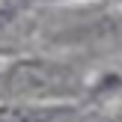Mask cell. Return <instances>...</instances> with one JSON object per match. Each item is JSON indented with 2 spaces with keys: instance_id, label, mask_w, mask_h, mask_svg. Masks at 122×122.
Here are the masks:
<instances>
[{
  "instance_id": "6da1fadb",
  "label": "cell",
  "mask_w": 122,
  "mask_h": 122,
  "mask_svg": "<svg viewBox=\"0 0 122 122\" xmlns=\"http://www.w3.org/2000/svg\"><path fill=\"white\" fill-rule=\"evenodd\" d=\"M77 75L69 66L48 60H24L15 63L0 77V92L15 98H60L77 92Z\"/></svg>"
},
{
  "instance_id": "7a4b0ae2",
  "label": "cell",
  "mask_w": 122,
  "mask_h": 122,
  "mask_svg": "<svg viewBox=\"0 0 122 122\" xmlns=\"http://www.w3.org/2000/svg\"><path fill=\"white\" fill-rule=\"evenodd\" d=\"M69 107L48 104H6L0 107V122H60L69 116Z\"/></svg>"
}]
</instances>
